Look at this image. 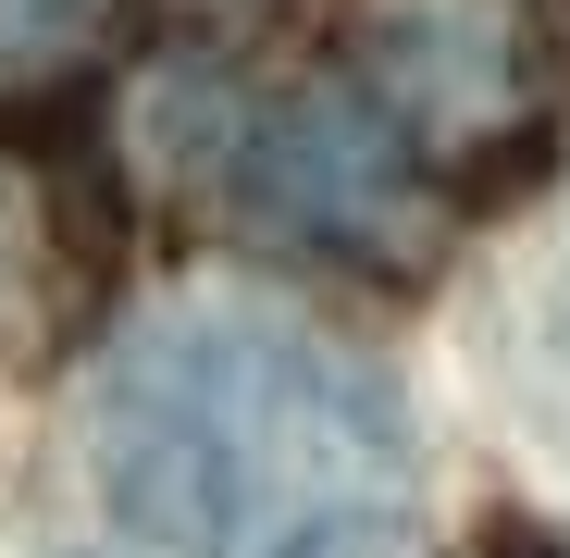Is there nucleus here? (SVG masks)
I'll use <instances>...</instances> for the list:
<instances>
[{"mask_svg": "<svg viewBox=\"0 0 570 558\" xmlns=\"http://www.w3.org/2000/svg\"><path fill=\"white\" fill-rule=\"evenodd\" d=\"M347 100L385 149L446 199H509L558 149L570 50L558 0H360L347 13Z\"/></svg>", "mask_w": 570, "mask_h": 558, "instance_id": "obj_2", "label": "nucleus"}, {"mask_svg": "<svg viewBox=\"0 0 570 558\" xmlns=\"http://www.w3.org/2000/svg\"><path fill=\"white\" fill-rule=\"evenodd\" d=\"M87 459L161 558H410V410L285 298L137 323L100 372Z\"/></svg>", "mask_w": 570, "mask_h": 558, "instance_id": "obj_1", "label": "nucleus"}, {"mask_svg": "<svg viewBox=\"0 0 570 558\" xmlns=\"http://www.w3.org/2000/svg\"><path fill=\"white\" fill-rule=\"evenodd\" d=\"M199 174H212L224 224L298 248V261H347V273H422L434 261L422 174L385 149V125L347 87H285V100L224 112Z\"/></svg>", "mask_w": 570, "mask_h": 558, "instance_id": "obj_3", "label": "nucleus"}, {"mask_svg": "<svg viewBox=\"0 0 570 558\" xmlns=\"http://www.w3.org/2000/svg\"><path fill=\"white\" fill-rule=\"evenodd\" d=\"M174 13L199 26V38H261V26L285 13V0H174Z\"/></svg>", "mask_w": 570, "mask_h": 558, "instance_id": "obj_6", "label": "nucleus"}, {"mask_svg": "<svg viewBox=\"0 0 570 558\" xmlns=\"http://www.w3.org/2000/svg\"><path fill=\"white\" fill-rule=\"evenodd\" d=\"M112 298V186L75 149H0V372H50Z\"/></svg>", "mask_w": 570, "mask_h": 558, "instance_id": "obj_4", "label": "nucleus"}, {"mask_svg": "<svg viewBox=\"0 0 570 558\" xmlns=\"http://www.w3.org/2000/svg\"><path fill=\"white\" fill-rule=\"evenodd\" d=\"M137 26V0H0V112H50L100 75Z\"/></svg>", "mask_w": 570, "mask_h": 558, "instance_id": "obj_5", "label": "nucleus"}]
</instances>
